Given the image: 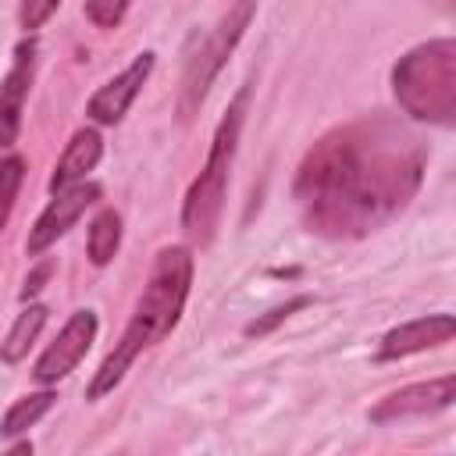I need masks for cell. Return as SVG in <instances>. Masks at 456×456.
<instances>
[{
    "mask_svg": "<svg viewBox=\"0 0 456 456\" xmlns=\"http://www.w3.org/2000/svg\"><path fill=\"white\" fill-rule=\"evenodd\" d=\"M452 331H456L452 314H428V317L403 321V324H395V328H388L381 335L374 360L378 363H392V360H406V356L438 349V346L452 342Z\"/></svg>",
    "mask_w": 456,
    "mask_h": 456,
    "instance_id": "obj_11",
    "label": "cell"
},
{
    "mask_svg": "<svg viewBox=\"0 0 456 456\" xmlns=\"http://www.w3.org/2000/svg\"><path fill=\"white\" fill-rule=\"evenodd\" d=\"M153 64H157V53L153 50H142L132 57V64H125L114 78H107L86 103V118L93 125H118L128 107L135 103V96L142 93V86L150 82L153 75Z\"/></svg>",
    "mask_w": 456,
    "mask_h": 456,
    "instance_id": "obj_9",
    "label": "cell"
},
{
    "mask_svg": "<svg viewBox=\"0 0 456 456\" xmlns=\"http://www.w3.org/2000/svg\"><path fill=\"white\" fill-rule=\"evenodd\" d=\"M100 157H103V135L93 125L71 132V139L64 142V150H61V157L53 164V175L46 182L50 196L61 192V189H68V185H75V182H86L89 171L100 164Z\"/></svg>",
    "mask_w": 456,
    "mask_h": 456,
    "instance_id": "obj_12",
    "label": "cell"
},
{
    "mask_svg": "<svg viewBox=\"0 0 456 456\" xmlns=\"http://www.w3.org/2000/svg\"><path fill=\"white\" fill-rule=\"evenodd\" d=\"M21 182H25V157H21V153L0 157V232H4L7 221H11L14 200H18V192H21Z\"/></svg>",
    "mask_w": 456,
    "mask_h": 456,
    "instance_id": "obj_16",
    "label": "cell"
},
{
    "mask_svg": "<svg viewBox=\"0 0 456 456\" xmlns=\"http://www.w3.org/2000/svg\"><path fill=\"white\" fill-rule=\"evenodd\" d=\"M253 14H256V0H235L217 18V25L200 39V46L189 53L185 71H182V86H178V114H182V121H189L200 110V103L207 100L214 78L221 75V68L235 53L239 39L246 36Z\"/></svg>",
    "mask_w": 456,
    "mask_h": 456,
    "instance_id": "obj_5",
    "label": "cell"
},
{
    "mask_svg": "<svg viewBox=\"0 0 456 456\" xmlns=\"http://www.w3.org/2000/svg\"><path fill=\"white\" fill-rule=\"evenodd\" d=\"M53 403H57L53 385H43L39 392H25V395H18V399L4 410V417H0V438L28 435V428H36V424L53 410Z\"/></svg>",
    "mask_w": 456,
    "mask_h": 456,
    "instance_id": "obj_14",
    "label": "cell"
},
{
    "mask_svg": "<svg viewBox=\"0 0 456 456\" xmlns=\"http://www.w3.org/2000/svg\"><path fill=\"white\" fill-rule=\"evenodd\" d=\"M46 306L43 303H25L21 306V314L14 317V324H11V331L4 335V342H0V360L7 363V367H14V363H21L25 356H28V349L36 346V338H39V331L46 328Z\"/></svg>",
    "mask_w": 456,
    "mask_h": 456,
    "instance_id": "obj_13",
    "label": "cell"
},
{
    "mask_svg": "<svg viewBox=\"0 0 456 456\" xmlns=\"http://www.w3.org/2000/svg\"><path fill=\"white\" fill-rule=\"evenodd\" d=\"M57 7H61V0H21L18 4V25H21V32L25 36H36L53 18Z\"/></svg>",
    "mask_w": 456,
    "mask_h": 456,
    "instance_id": "obj_19",
    "label": "cell"
},
{
    "mask_svg": "<svg viewBox=\"0 0 456 456\" xmlns=\"http://www.w3.org/2000/svg\"><path fill=\"white\" fill-rule=\"evenodd\" d=\"M96 331H100L96 310L86 306V310L68 314V321L61 324V331L53 335V342H50V346L39 353V360L32 363L36 385H57V381H64V378L86 360V353L93 349Z\"/></svg>",
    "mask_w": 456,
    "mask_h": 456,
    "instance_id": "obj_6",
    "label": "cell"
},
{
    "mask_svg": "<svg viewBox=\"0 0 456 456\" xmlns=\"http://www.w3.org/2000/svg\"><path fill=\"white\" fill-rule=\"evenodd\" d=\"M189 289H192V249L189 246H160L121 338L114 342V349L103 356V363L93 370V378L86 385L89 403H100L103 395H110L125 381L128 367L178 328Z\"/></svg>",
    "mask_w": 456,
    "mask_h": 456,
    "instance_id": "obj_2",
    "label": "cell"
},
{
    "mask_svg": "<svg viewBox=\"0 0 456 456\" xmlns=\"http://www.w3.org/2000/svg\"><path fill=\"white\" fill-rule=\"evenodd\" d=\"M456 403V378L452 374H438L431 381H413V385H403L388 395H381L367 420L374 428H388V424H399V420H413V417H435L442 410H449Z\"/></svg>",
    "mask_w": 456,
    "mask_h": 456,
    "instance_id": "obj_7",
    "label": "cell"
},
{
    "mask_svg": "<svg viewBox=\"0 0 456 456\" xmlns=\"http://www.w3.org/2000/svg\"><path fill=\"white\" fill-rule=\"evenodd\" d=\"M392 96L420 125H456V39L438 36L410 46L392 64Z\"/></svg>",
    "mask_w": 456,
    "mask_h": 456,
    "instance_id": "obj_3",
    "label": "cell"
},
{
    "mask_svg": "<svg viewBox=\"0 0 456 456\" xmlns=\"http://www.w3.org/2000/svg\"><path fill=\"white\" fill-rule=\"evenodd\" d=\"M100 200V185L96 182H75L61 192H53V200L43 207V214L36 217V224L28 228V239H25V256H43L57 239H64L78 217Z\"/></svg>",
    "mask_w": 456,
    "mask_h": 456,
    "instance_id": "obj_8",
    "label": "cell"
},
{
    "mask_svg": "<svg viewBox=\"0 0 456 456\" xmlns=\"http://www.w3.org/2000/svg\"><path fill=\"white\" fill-rule=\"evenodd\" d=\"M121 214L114 207H103L96 210V217L89 221V232H86V256L93 267H107L118 249H121Z\"/></svg>",
    "mask_w": 456,
    "mask_h": 456,
    "instance_id": "obj_15",
    "label": "cell"
},
{
    "mask_svg": "<svg viewBox=\"0 0 456 456\" xmlns=\"http://www.w3.org/2000/svg\"><path fill=\"white\" fill-rule=\"evenodd\" d=\"M50 274H53V264H50V260H39V264L25 274V289H21V296H18V299H21V303H28V299L46 285V278H50Z\"/></svg>",
    "mask_w": 456,
    "mask_h": 456,
    "instance_id": "obj_20",
    "label": "cell"
},
{
    "mask_svg": "<svg viewBox=\"0 0 456 456\" xmlns=\"http://www.w3.org/2000/svg\"><path fill=\"white\" fill-rule=\"evenodd\" d=\"M303 306H310V296H292V299H285V303L271 306L267 314H260L256 321H249V324L242 328V335H246V338H264V335H271L278 324H285L292 314H299Z\"/></svg>",
    "mask_w": 456,
    "mask_h": 456,
    "instance_id": "obj_17",
    "label": "cell"
},
{
    "mask_svg": "<svg viewBox=\"0 0 456 456\" xmlns=\"http://www.w3.org/2000/svg\"><path fill=\"white\" fill-rule=\"evenodd\" d=\"M128 4H132V0H86V18H89L96 28L110 32V28H118V25L125 21Z\"/></svg>",
    "mask_w": 456,
    "mask_h": 456,
    "instance_id": "obj_18",
    "label": "cell"
},
{
    "mask_svg": "<svg viewBox=\"0 0 456 456\" xmlns=\"http://www.w3.org/2000/svg\"><path fill=\"white\" fill-rule=\"evenodd\" d=\"M36 53H39L36 36H25L14 46L11 68L0 82V150H14V142L21 135V114H25L32 75H36Z\"/></svg>",
    "mask_w": 456,
    "mask_h": 456,
    "instance_id": "obj_10",
    "label": "cell"
},
{
    "mask_svg": "<svg viewBox=\"0 0 456 456\" xmlns=\"http://www.w3.org/2000/svg\"><path fill=\"white\" fill-rule=\"evenodd\" d=\"M424 146L385 118L324 132L299 160L292 196L310 232L363 239L410 207L424 182Z\"/></svg>",
    "mask_w": 456,
    "mask_h": 456,
    "instance_id": "obj_1",
    "label": "cell"
},
{
    "mask_svg": "<svg viewBox=\"0 0 456 456\" xmlns=\"http://www.w3.org/2000/svg\"><path fill=\"white\" fill-rule=\"evenodd\" d=\"M246 110H249V82L228 100V110L221 114L203 171L192 178V185L182 196V232L189 242L207 246L221 224V210H224V196H228V178H232V164L239 153V135L246 125Z\"/></svg>",
    "mask_w": 456,
    "mask_h": 456,
    "instance_id": "obj_4",
    "label": "cell"
}]
</instances>
